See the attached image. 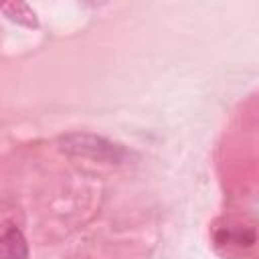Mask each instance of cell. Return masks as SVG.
Masks as SVG:
<instances>
[{
	"label": "cell",
	"mask_w": 259,
	"mask_h": 259,
	"mask_svg": "<svg viewBox=\"0 0 259 259\" xmlns=\"http://www.w3.org/2000/svg\"><path fill=\"white\" fill-rule=\"evenodd\" d=\"M63 148L79 154V156H89L95 160H107V162H119L123 158V150L113 144L107 142L105 138L99 136H89V134H75L63 140Z\"/></svg>",
	"instance_id": "cell-1"
},
{
	"label": "cell",
	"mask_w": 259,
	"mask_h": 259,
	"mask_svg": "<svg viewBox=\"0 0 259 259\" xmlns=\"http://www.w3.org/2000/svg\"><path fill=\"white\" fill-rule=\"evenodd\" d=\"M0 259H28L26 239L14 225L0 229Z\"/></svg>",
	"instance_id": "cell-2"
}]
</instances>
